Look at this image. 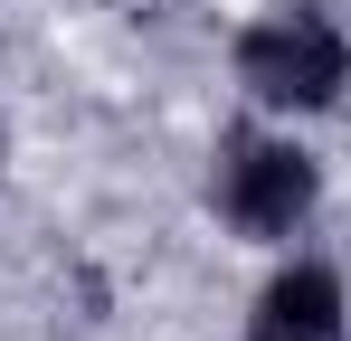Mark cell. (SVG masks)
I'll list each match as a JSON object with an SVG mask.
<instances>
[{
	"instance_id": "6da1fadb",
	"label": "cell",
	"mask_w": 351,
	"mask_h": 341,
	"mask_svg": "<svg viewBox=\"0 0 351 341\" xmlns=\"http://www.w3.org/2000/svg\"><path fill=\"white\" fill-rule=\"evenodd\" d=\"M228 76L247 95V114L323 123V114L351 105V19L332 0H266L256 19H237Z\"/></svg>"
},
{
	"instance_id": "7a4b0ae2",
	"label": "cell",
	"mask_w": 351,
	"mask_h": 341,
	"mask_svg": "<svg viewBox=\"0 0 351 341\" xmlns=\"http://www.w3.org/2000/svg\"><path fill=\"white\" fill-rule=\"evenodd\" d=\"M323 209V152L304 142V123L276 114H237L209 142V218L228 227L237 247H294Z\"/></svg>"
},
{
	"instance_id": "3957f363",
	"label": "cell",
	"mask_w": 351,
	"mask_h": 341,
	"mask_svg": "<svg viewBox=\"0 0 351 341\" xmlns=\"http://www.w3.org/2000/svg\"><path fill=\"white\" fill-rule=\"evenodd\" d=\"M237 341H351V284L332 256L313 247H276V266L247 294V323Z\"/></svg>"
},
{
	"instance_id": "277c9868",
	"label": "cell",
	"mask_w": 351,
	"mask_h": 341,
	"mask_svg": "<svg viewBox=\"0 0 351 341\" xmlns=\"http://www.w3.org/2000/svg\"><path fill=\"white\" fill-rule=\"evenodd\" d=\"M0 180H10V105H0Z\"/></svg>"
}]
</instances>
